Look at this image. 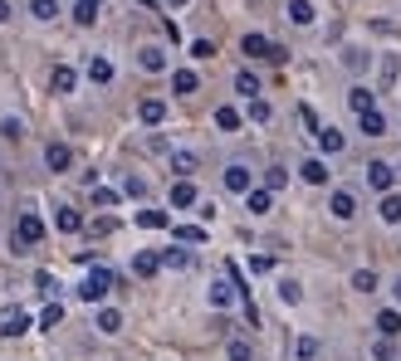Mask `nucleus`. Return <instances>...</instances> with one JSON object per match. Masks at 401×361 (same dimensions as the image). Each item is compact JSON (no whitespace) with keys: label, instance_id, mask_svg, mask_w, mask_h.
<instances>
[{"label":"nucleus","instance_id":"obj_1","mask_svg":"<svg viewBox=\"0 0 401 361\" xmlns=\"http://www.w3.org/2000/svg\"><path fill=\"white\" fill-rule=\"evenodd\" d=\"M113 283H117V278H113V269H89V278H84V288H79V298H84V303H103V298H108V293H113Z\"/></svg>","mask_w":401,"mask_h":361},{"label":"nucleus","instance_id":"obj_2","mask_svg":"<svg viewBox=\"0 0 401 361\" xmlns=\"http://www.w3.org/2000/svg\"><path fill=\"white\" fill-rule=\"evenodd\" d=\"M44 239V220L34 215V210H25L20 220H15V249H34Z\"/></svg>","mask_w":401,"mask_h":361},{"label":"nucleus","instance_id":"obj_3","mask_svg":"<svg viewBox=\"0 0 401 361\" xmlns=\"http://www.w3.org/2000/svg\"><path fill=\"white\" fill-rule=\"evenodd\" d=\"M240 49H245L250 59H269V64H284V49H279V44H269L265 34H245V39H240Z\"/></svg>","mask_w":401,"mask_h":361},{"label":"nucleus","instance_id":"obj_4","mask_svg":"<svg viewBox=\"0 0 401 361\" xmlns=\"http://www.w3.org/2000/svg\"><path fill=\"white\" fill-rule=\"evenodd\" d=\"M362 171H367V185H372L377 195H387V190H392V180H397V171H392L387 162H367Z\"/></svg>","mask_w":401,"mask_h":361},{"label":"nucleus","instance_id":"obj_5","mask_svg":"<svg viewBox=\"0 0 401 361\" xmlns=\"http://www.w3.org/2000/svg\"><path fill=\"white\" fill-rule=\"evenodd\" d=\"M20 332H30V313L25 308H5L0 313V337H20Z\"/></svg>","mask_w":401,"mask_h":361},{"label":"nucleus","instance_id":"obj_6","mask_svg":"<svg viewBox=\"0 0 401 361\" xmlns=\"http://www.w3.org/2000/svg\"><path fill=\"white\" fill-rule=\"evenodd\" d=\"M44 166H49V171H69V166H74V152H69L64 142H49V147H44Z\"/></svg>","mask_w":401,"mask_h":361},{"label":"nucleus","instance_id":"obj_7","mask_svg":"<svg viewBox=\"0 0 401 361\" xmlns=\"http://www.w3.org/2000/svg\"><path fill=\"white\" fill-rule=\"evenodd\" d=\"M245 205H250V215H269L274 190H269V185H250V190H245Z\"/></svg>","mask_w":401,"mask_h":361},{"label":"nucleus","instance_id":"obj_8","mask_svg":"<svg viewBox=\"0 0 401 361\" xmlns=\"http://www.w3.org/2000/svg\"><path fill=\"white\" fill-rule=\"evenodd\" d=\"M328 210H333V220H352V215H357V195H352V190H333Z\"/></svg>","mask_w":401,"mask_h":361},{"label":"nucleus","instance_id":"obj_9","mask_svg":"<svg viewBox=\"0 0 401 361\" xmlns=\"http://www.w3.org/2000/svg\"><path fill=\"white\" fill-rule=\"evenodd\" d=\"M250 185H255V180H250V166H240V162H235V166H225V190H235V195H245Z\"/></svg>","mask_w":401,"mask_h":361},{"label":"nucleus","instance_id":"obj_10","mask_svg":"<svg viewBox=\"0 0 401 361\" xmlns=\"http://www.w3.org/2000/svg\"><path fill=\"white\" fill-rule=\"evenodd\" d=\"M284 15H289V25H303V29L318 20V15H313V0H289V5H284Z\"/></svg>","mask_w":401,"mask_h":361},{"label":"nucleus","instance_id":"obj_11","mask_svg":"<svg viewBox=\"0 0 401 361\" xmlns=\"http://www.w3.org/2000/svg\"><path fill=\"white\" fill-rule=\"evenodd\" d=\"M137 117H142L147 127H157V122L167 117V103H162V98H142V103H137Z\"/></svg>","mask_w":401,"mask_h":361},{"label":"nucleus","instance_id":"obj_12","mask_svg":"<svg viewBox=\"0 0 401 361\" xmlns=\"http://www.w3.org/2000/svg\"><path fill=\"white\" fill-rule=\"evenodd\" d=\"M357 127H362L367 137H387V117H382L377 107H367V112H357Z\"/></svg>","mask_w":401,"mask_h":361},{"label":"nucleus","instance_id":"obj_13","mask_svg":"<svg viewBox=\"0 0 401 361\" xmlns=\"http://www.w3.org/2000/svg\"><path fill=\"white\" fill-rule=\"evenodd\" d=\"M191 205H196V185L182 176L177 185H172V210H191Z\"/></svg>","mask_w":401,"mask_h":361},{"label":"nucleus","instance_id":"obj_14","mask_svg":"<svg viewBox=\"0 0 401 361\" xmlns=\"http://www.w3.org/2000/svg\"><path fill=\"white\" fill-rule=\"evenodd\" d=\"M74 84H79V74H74L69 64H54V74H49V88H54V93H74Z\"/></svg>","mask_w":401,"mask_h":361},{"label":"nucleus","instance_id":"obj_15","mask_svg":"<svg viewBox=\"0 0 401 361\" xmlns=\"http://www.w3.org/2000/svg\"><path fill=\"white\" fill-rule=\"evenodd\" d=\"M318 147H323V152H328V157H338V152H343V147H348V137H343V132H338V127H318Z\"/></svg>","mask_w":401,"mask_h":361},{"label":"nucleus","instance_id":"obj_16","mask_svg":"<svg viewBox=\"0 0 401 361\" xmlns=\"http://www.w3.org/2000/svg\"><path fill=\"white\" fill-rule=\"evenodd\" d=\"M157 269H162V254H152V249H142V254L132 259V273H137V278H152Z\"/></svg>","mask_w":401,"mask_h":361},{"label":"nucleus","instance_id":"obj_17","mask_svg":"<svg viewBox=\"0 0 401 361\" xmlns=\"http://www.w3.org/2000/svg\"><path fill=\"white\" fill-rule=\"evenodd\" d=\"M377 332H382V337H401V313L397 308H382V313H377Z\"/></svg>","mask_w":401,"mask_h":361},{"label":"nucleus","instance_id":"obj_18","mask_svg":"<svg viewBox=\"0 0 401 361\" xmlns=\"http://www.w3.org/2000/svg\"><path fill=\"white\" fill-rule=\"evenodd\" d=\"M377 210H382V220H387V225H401V195H397V190H387Z\"/></svg>","mask_w":401,"mask_h":361},{"label":"nucleus","instance_id":"obj_19","mask_svg":"<svg viewBox=\"0 0 401 361\" xmlns=\"http://www.w3.org/2000/svg\"><path fill=\"white\" fill-rule=\"evenodd\" d=\"M54 225H59V230H64V235H79V230H84V215H79V210H69V205H64V210H59V215H54Z\"/></svg>","mask_w":401,"mask_h":361},{"label":"nucleus","instance_id":"obj_20","mask_svg":"<svg viewBox=\"0 0 401 361\" xmlns=\"http://www.w3.org/2000/svg\"><path fill=\"white\" fill-rule=\"evenodd\" d=\"M137 225H142V230H167L172 215H167V210H137Z\"/></svg>","mask_w":401,"mask_h":361},{"label":"nucleus","instance_id":"obj_21","mask_svg":"<svg viewBox=\"0 0 401 361\" xmlns=\"http://www.w3.org/2000/svg\"><path fill=\"white\" fill-rule=\"evenodd\" d=\"M196 88H200V79L191 74V69H177V74H172V93H182V98H186V93H196Z\"/></svg>","mask_w":401,"mask_h":361},{"label":"nucleus","instance_id":"obj_22","mask_svg":"<svg viewBox=\"0 0 401 361\" xmlns=\"http://www.w3.org/2000/svg\"><path fill=\"white\" fill-rule=\"evenodd\" d=\"M89 79H94V84H113V64H108L103 54H94V59H89Z\"/></svg>","mask_w":401,"mask_h":361},{"label":"nucleus","instance_id":"obj_23","mask_svg":"<svg viewBox=\"0 0 401 361\" xmlns=\"http://www.w3.org/2000/svg\"><path fill=\"white\" fill-rule=\"evenodd\" d=\"M137 64H142L147 74H162V69H167V54H162V49H142V54H137Z\"/></svg>","mask_w":401,"mask_h":361},{"label":"nucleus","instance_id":"obj_24","mask_svg":"<svg viewBox=\"0 0 401 361\" xmlns=\"http://www.w3.org/2000/svg\"><path fill=\"white\" fill-rule=\"evenodd\" d=\"M318 352H323V347H318V337H294V361H313Z\"/></svg>","mask_w":401,"mask_h":361},{"label":"nucleus","instance_id":"obj_25","mask_svg":"<svg viewBox=\"0 0 401 361\" xmlns=\"http://www.w3.org/2000/svg\"><path fill=\"white\" fill-rule=\"evenodd\" d=\"M98 332H108V337L122 332V313H117V308H103V313H98Z\"/></svg>","mask_w":401,"mask_h":361},{"label":"nucleus","instance_id":"obj_26","mask_svg":"<svg viewBox=\"0 0 401 361\" xmlns=\"http://www.w3.org/2000/svg\"><path fill=\"white\" fill-rule=\"evenodd\" d=\"M235 93H245V98H260V79H255L250 69H240V74H235Z\"/></svg>","mask_w":401,"mask_h":361},{"label":"nucleus","instance_id":"obj_27","mask_svg":"<svg viewBox=\"0 0 401 361\" xmlns=\"http://www.w3.org/2000/svg\"><path fill=\"white\" fill-rule=\"evenodd\" d=\"M299 171H303V180H308V185H323V180H328V166H323L318 157H313V162H303Z\"/></svg>","mask_w":401,"mask_h":361},{"label":"nucleus","instance_id":"obj_28","mask_svg":"<svg viewBox=\"0 0 401 361\" xmlns=\"http://www.w3.org/2000/svg\"><path fill=\"white\" fill-rule=\"evenodd\" d=\"M98 5L103 0H79V5H74V20H79V25H94V20H98Z\"/></svg>","mask_w":401,"mask_h":361},{"label":"nucleus","instance_id":"obj_29","mask_svg":"<svg viewBox=\"0 0 401 361\" xmlns=\"http://www.w3.org/2000/svg\"><path fill=\"white\" fill-rule=\"evenodd\" d=\"M172 235H177L182 244H200V239H205V230H200V225H172Z\"/></svg>","mask_w":401,"mask_h":361},{"label":"nucleus","instance_id":"obj_30","mask_svg":"<svg viewBox=\"0 0 401 361\" xmlns=\"http://www.w3.org/2000/svg\"><path fill=\"white\" fill-rule=\"evenodd\" d=\"M348 103H352V112H367V107H372V88H362V84L348 88Z\"/></svg>","mask_w":401,"mask_h":361},{"label":"nucleus","instance_id":"obj_31","mask_svg":"<svg viewBox=\"0 0 401 361\" xmlns=\"http://www.w3.org/2000/svg\"><path fill=\"white\" fill-rule=\"evenodd\" d=\"M215 127H220V132H235V127H240V112H235V107H215Z\"/></svg>","mask_w":401,"mask_h":361},{"label":"nucleus","instance_id":"obj_32","mask_svg":"<svg viewBox=\"0 0 401 361\" xmlns=\"http://www.w3.org/2000/svg\"><path fill=\"white\" fill-rule=\"evenodd\" d=\"M162 269H191V254L186 249H167L162 254Z\"/></svg>","mask_w":401,"mask_h":361},{"label":"nucleus","instance_id":"obj_33","mask_svg":"<svg viewBox=\"0 0 401 361\" xmlns=\"http://www.w3.org/2000/svg\"><path fill=\"white\" fill-rule=\"evenodd\" d=\"M230 298H235V283H210V303L215 308H230Z\"/></svg>","mask_w":401,"mask_h":361},{"label":"nucleus","instance_id":"obj_34","mask_svg":"<svg viewBox=\"0 0 401 361\" xmlns=\"http://www.w3.org/2000/svg\"><path fill=\"white\" fill-rule=\"evenodd\" d=\"M30 15L34 20H54L59 15V0H30Z\"/></svg>","mask_w":401,"mask_h":361},{"label":"nucleus","instance_id":"obj_35","mask_svg":"<svg viewBox=\"0 0 401 361\" xmlns=\"http://www.w3.org/2000/svg\"><path fill=\"white\" fill-rule=\"evenodd\" d=\"M352 288H357V293H377V273L357 269V273H352Z\"/></svg>","mask_w":401,"mask_h":361},{"label":"nucleus","instance_id":"obj_36","mask_svg":"<svg viewBox=\"0 0 401 361\" xmlns=\"http://www.w3.org/2000/svg\"><path fill=\"white\" fill-rule=\"evenodd\" d=\"M225 357H230V361H255V352H250V342H240V337H235V342L225 347Z\"/></svg>","mask_w":401,"mask_h":361},{"label":"nucleus","instance_id":"obj_37","mask_svg":"<svg viewBox=\"0 0 401 361\" xmlns=\"http://www.w3.org/2000/svg\"><path fill=\"white\" fill-rule=\"evenodd\" d=\"M172 171L191 176V171H196V157H191V152H177V157H172Z\"/></svg>","mask_w":401,"mask_h":361},{"label":"nucleus","instance_id":"obj_38","mask_svg":"<svg viewBox=\"0 0 401 361\" xmlns=\"http://www.w3.org/2000/svg\"><path fill=\"white\" fill-rule=\"evenodd\" d=\"M39 322H44V327H49V332H54V327H59V322H64V308H59V303H49V308H44V313H39Z\"/></svg>","mask_w":401,"mask_h":361},{"label":"nucleus","instance_id":"obj_39","mask_svg":"<svg viewBox=\"0 0 401 361\" xmlns=\"http://www.w3.org/2000/svg\"><path fill=\"white\" fill-rule=\"evenodd\" d=\"M279 298H284V303H299V298H303L299 278H284V283H279Z\"/></svg>","mask_w":401,"mask_h":361},{"label":"nucleus","instance_id":"obj_40","mask_svg":"<svg viewBox=\"0 0 401 361\" xmlns=\"http://www.w3.org/2000/svg\"><path fill=\"white\" fill-rule=\"evenodd\" d=\"M392 342H397V337H382V342H372V357H377V361H392V357H397V347H392Z\"/></svg>","mask_w":401,"mask_h":361},{"label":"nucleus","instance_id":"obj_41","mask_svg":"<svg viewBox=\"0 0 401 361\" xmlns=\"http://www.w3.org/2000/svg\"><path fill=\"white\" fill-rule=\"evenodd\" d=\"M284 180H289L284 166H269V171H265V185H269V190H284Z\"/></svg>","mask_w":401,"mask_h":361},{"label":"nucleus","instance_id":"obj_42","mask_svg":"<svg viewBox=\"0 0 401 361\" xmlns=\"http://www.w3.org/2000/svg\"><path fill=\"white\" fill-rule=\"evenodd\" d=\"M94 205H103V210H108V205H117V190H108V185H94Z\"/></svg>","mask_w":401,"mask_h":361},{"label":"nucleus","instance_id":"obj_43","mask_svg":"<svg viewBox=\"0 0 401 361\" xmlns=\"http://www.w3.org/2000/svg\"><path fill=\"white\" fill-rule=\"evenodd\" d=\"M250 122H269V103H260V98H250Z\"/></svg>","mask_w":401,"mask_h":361},{"label":"nucleus","instance_id":"obj_44","mask_svg":"<svg viewBox=\"0 0 401 361\" xmlns=\"http://www.w3.org/2000/svg\"><path fill=\"white\" fill-rule=\"evenodd\" d=\"M191 59H215V44H210V39H196V44H191Z\"/></svg>","mask_w":401,"mask_h":361},{"label":"nucleus","instance_id":"obj_45","mask_svg":"<svg viewBox=\"0 0 401 361\" xmlns=\"http://www.w3.org/2000/svg\"><path fill=\"white\" fill-rule=\"evenodd\" d=\"M382 84H397V54L382 59Z\"/></svg>","mask_w":401,"mask_h":361},{"label":"nucleus","instance_id":"obj_46","mask_svg":"<svg viewBox=\"0 0 401 361\" xmlns=\"http://www.w3.org/2000/svg\"><path fill=\"white\" fill-rule=\"evenodd\" d=\"M274 269V259H269V254H255V259H250V273H269Z\"/></svg>","mask_w":401,"mask_h":361},{"label":"nucleus","instance_id":"obj_47","mask_svg":"<svg viewBox=\"0 0 401 361\" xmlns=\"http://www.w3.org/2000/svg\"><path fill=\"white\" fill-rule=\"evenodd\" d=\"M0 132H5V137H10V142H15V137H20V132H25V127H20V117H5V122H0Z\"/></svg>","mask_w":401,"mask_h":361},{"label":"nucleus","instance_id":"obj_48","mask_svg":"<svg viewBox=\"0 0 401 361\" xmlns=\"http://www.w3.org/2000/svg\"><path fill=\"white\" fill-rule=\"evenodd\" d=\"M113 230H117V220H108V215H103V220H94V235H113Z\"/></svg>","mask_w":401,"mask_h":361},{"label":"nucleus","instance_id":"obj_49","mask_svg":"<svg viewBox=\"0 0 401 361\" xmlns=\"http://www.w3.org/2000/svg\"><path fill=\"white\" fill-rule=\"evenodd\" d=\"M0 20H10V0H0Z\"/></svg>","mask_w":401,"mask_h":361},{"label":"nucleus","instance_id":"obj_50","mask_svg":"<svg viewBox=\"0 0 401 361\" xmlns=\"http://www.w3.org/2000/svg\"><path fill=\"white\" fill-rule=\"evenodd\" d=\"M392 293H397V303H401V278H397V283H392Z\"/></svg>","mask_w":401,"mask_h":361},{"label":"nucleus","instance_id":"obj_51","mask_svg":"<svg viewBox=\"0 0 401 361\" xmlns=\"http://www.w3.org/2000/svg\"><path fill=\"white\" fill-rule=\"evenodd\" d=\"M172 5H186V0H172Z\"/></svg>","mask_w":401,"mask_h":361}]
</instances>
